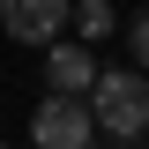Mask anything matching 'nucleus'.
I'll list each match as a JSON object with an SVG mask.
<instances>
[{
	"label": "nucleus",
	"instance_id": "nucleus-7",
	"mask_svg": "<svg viewBox=\"0 0 149 149\" xmlns=\"http://www.w3.org/2000/svg\"><path fill=\"white\" fill-rule=\"evenodd\" d=\"M0 149H8V142H0Z\"/></svg>",
	"mask_w": 149,
	"mask_h": 149
},
{
	"label": "nucleus",
	"instance_id": "nucleus-5",
	"mask_svg": "<svg viewBox=\"0 0 149 149\" xmlns=\"http://www.w3.org/2000/svg\"><path fill=\"white\" fill-rule=\"evenodd\" d=\"M112 22H119L112 0H82V8H74V30H82V37H112Z\"/></svg>",
	"mask_w": 149,
	"mask_h": 149
},
{
	"label": "nucleus",
	"instance_id": "nucleus-2",
	"mask_svg": "<svg viewBox=\"0 0 149 149\" xmlns=\"http://www.w3.org/2000/svg\"><path fill=\"white\" fill-rule=\"evenodd\" d=\"M30 142L37 149H97V112L90 97H45L30 119Z\"/></svg>",
	"mask_w": 149,
	"mask_h": 149
},
{
	"label": "nucleus",
	"instance_id": "nucleus-1",
	"mask_svg": "<svg viewBox=\"0 0 149 149\" xmlns=\"http://www.w3.org/2000/svg\"><path fill=\"white\" fill-rule=\"evenodd\" d=\"M90 112H97V134L142 142L149 134V74L142 67H104V82L90 90Z\"/></svg>",
	"mask_w": 149,
	"mask_h": 149
},
{
	"label": "nucleus",
	"instance_id": "nucleus-4",
	"mask_svg": "<svg viewBox=\"0 0 149 149\" xmlns=\"http://www.w3.org/2000/svg\"><path fill=\"white\" fill-rule=\"evenodd\" d=\"M97 82H104V67H97L90 45H67L60 37L52 52H45V97H90Z\"/></svg>",
	"mask_w": 149,
	"mask_h": 149
},
{
	"label": "nucleus",
	"instance_id": "nucleus-6",
	"mask_svg": "<svg viewBox=\"0 0 149 149\" xmlns=\"http://www.w3.org/2000/svg\"><path fill=\"white\" fill-rule=\"evenodd\" d=\"M127 37H134V60H142V74H149V15H134V30H127Z\"/></svg>",
	"mask_w": 149,
	"mask_h": 149
},
{
	"label": "nucleus",
	"instance_id": "nucleus-3",
	"mask_svg": "<svg viewBox=\"0 0 149 149\" xmlns=\"http://www.w3.org/2000/svg\"><path fill=\"white\" fill-rule=\"evenodd\" d=\"M67 22H74L67 0H8V8H0V30L15 37V45H45V52L60 45V30H67Z\"/></svg>",
	"mask_w": 149,
	"mask_h": 149
},
{
	"label": "nucleus",
	"instance_id": "nucleus-8",
	"mask_svg": "<svg viewBox=\"0 0 149 149\" xmlns=\"http://www.w3.org/2000/svg\"><path fill=\"white\" fill-rule=\"evenodd\" d=\"M97 149H104V142H97Z\"/></svg>",
	"mask_w": 149,
	"mask_h": 149
}]
</instances>
